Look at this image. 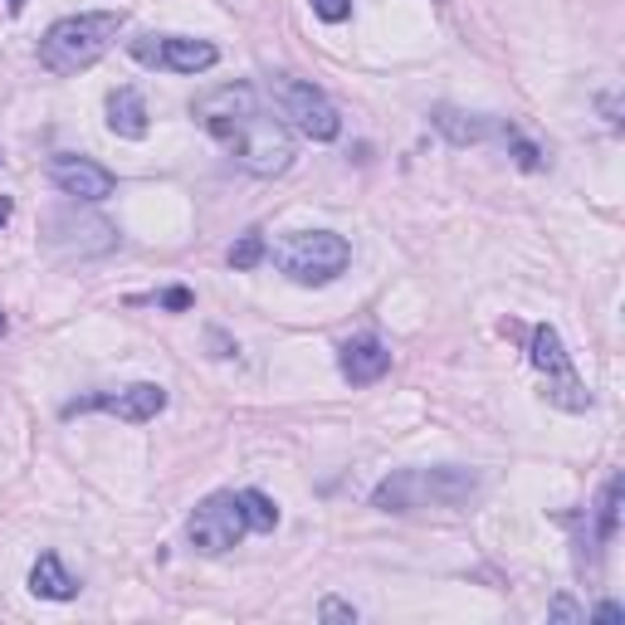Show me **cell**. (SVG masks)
<instances>
[{"label": "cell", "mask_w": 625, "mask_h": 625, "mask_svg": "<svg viewBox=\"0 0 625 625\" xmlns=\"http://www.w3.org/2000/svg\"><path fill=\"white\" fill-rule=\"evenodd\" d=\"M591 621H601V625H621V621H625V606H616V601H601V606L591 611Z\"/></svg>", "instance_id": "24"}, {"label": "cell", "mask_w": 625, "mask_h": 625, "mask_svg": "<svg viewBox=\"0 0 625 625\" xmlns=\"http://www.w3.org/2000/svg\"><path fill=\"white\" fill-rule=\"evenodd\" d=\"M240 504H245V518H249V532H274L279 528V504L259 488H240Z\"/></svg>", "instance_id": "17"}, {"label": "cell", "mask_w": 625, "mask_h": 625, "mask_svg": "<svg viewBox=\"0 0 625 625\" xmlns=\"http://www.w3.org/2000/svg\"><path fill=\"white\" fill-rule=\"evenodd\" d=\"M6 327H10V323H6V313H0V337H6Z\"/></svg>", "instance_id": "27"}, {"label": "cell", "mask_w": 625, "mask_h": 625, "mask_svg": "<svg viewBox=\"0 0 625 625\" xmlns=\"http://www.w3.org/2000/svg\"><path fill=\"white\" fill-rule=\"evenodd\" d=\"M309 6H313L317 20H327V25H343L352 15V0H309Z\"/></svg>", "instance_id": "22"}, {"label": "cell", "mask_w": 625, "mask_h": 625, "mask_svg": "<svg viewBox=\"0 0 625 625\" xmlns=\"http://www.w3.org/2000/svg\"><path fill=\"white\" fill-rule=\"evenodd\" d=\"M317 621H343V625H357V606H347V601H337V596H323V606H317Z\"/></svg>", "instance_id": "21"}, {"label": "cell", "mask_w": 625, "mask_h": 625, "mask_svg": "<svg viewBox=\"0 0 625 625\" xmlns=\"http://www.w3.org/2000/svg\"><path fill=\"white\" fill-rule=\"evenodd\" d=\"M249 532L240 494H211L196 504V514L186 518V538L201 557H225L230 548H240V538Z\"/></svg>", "instance_id": "6"}, {"label": "cell", "mask_w": 625, "mask_h": 625, "mask_svg": "<svg viewBox=\"0 0 625 625\" xmlns=\"http://www.w3.org/2000/svg\"><path fill=\"white\" fill-rule=\"evenodd\" d=\"M225 147H235V162H240L249 176H265L269 181V176H283L293 166V138H289V128H283L279 118H269L265 108L249 112Z\"/></svg>", "instance_id": "5"}, {"label": "cell", "mask_w": 625, "mask_h": 625, "mask_svg": "<svg viewBox=\"0 0 625 625\" xmlns=\"http://www.w3.org/2000/svg\"><path fill=\"white\" fill-rule=\"evenodd\" d=\"M265 259H269V245H265V235H259V230H249V235H240V240L230 245V269H240V274L259 269Z\"/></svg>", "instance_id": "18"}, {"label": "cell", "mask_w": 625, "mask_h": 625, "mask_svg": "<svg viewBox=\"0 0 625 625\" xmlns=\"http://www.w3.org/2000/svg\"><path fill=\"white\" fill-rule=\"evenodd\" d=\"M269 88H274L279 112L303 132V138H313V142H333L337 132H343V118H337V108L327 104L323 88L303 84V78H289V74H274V84H269Z\"/></svg>", "instance_id": "7"}, {"label": "cell", "mask_w": 625, "mask_h": 625, "mask_svg": "<svg viewBox=\"0 0 625 625\" xmlns=\"http://www.w3.org/2000/svg\"><path fill=\"white\" fill-rule=\"evenodd\" d=\"M50 181L64 191L69 201H84V206H98L118 191V176L108 166H98L94 157H74V152H60L50 162Z\"/></svg>", "instance_id": "10"}, {"label": "cell", "mask_w": 625, "mask_h": 625, "mask_svg": "<svg viewBox=\"0 0 625 625\" xmlns=\"http://www.w3.org/2000/svg\"><path fill=\"white\" fill-rule=\"evenodd\" d=\"M504 142L514 147V157H518V166H522V172H542V152H538V147H532L528 138H522V132L514 128V122H508V128H504Z\"/></svg>", "instance_id": "19"}, {"label": "cell", "mask_w": 625, "mask_h": 625, "mask_svg": "<svg viewBox=\"0 0 625 625\" xmlns=\"http://www.w3.org/2000/svg\"><path fill=\"white\" fill-rule=\"evenodd\" d=\"M166 386L157 381H132L122 386V391H94V396H78V401L64 406V416H88V411H108L118 420H128V425H147V420H157L166 411Z\"/></svg>", "instance_id": "9"}, {"label": "cell", "mask_w": 625, "mask_h": 625, "mask_svg": "<svg viewBox=\"0 0 625 625\" xmlns=\"http://www.w3.org/2000/svg\"><path fill=\"white\" fill-rule=\"evenodd\" d=\"M479 494V474L460 464H435V470H396L371 488V508L381 514H416V508H460Z\"/></svg>", "instance_id": "2"}, {"label": "cell", "mask_w": 625, "mask_h": 625, "mask_svg": "<svg viewBox=\"0 0 625 625\" xmlns=\"http://www.w3.org/2000/svg\"><path fill=\"white\" fill-rule=\"evenodd\" d=\"M0 162H6V157H0Z\"/></svg>", "instance_id": "28"}, {"label": "cell", "mask_w": 625, "mask_h": 625, "mask_svg": "<svg viewBox=\"0 0 625 625\" xmlns=\"http://www.w3.org/2000/svg\"><path fill=\"white\" fill-rule=\"evenodd\" d=\"M128 54L147 69H166V74H206L220 60V50L211 40H186V35H138L128 40Z\"/></svg>", "instance_id": "8"}, {"label": "cell", "mask_w": 625, "mask_h": 625, "mask_svg": "<svg viewBox=\"0 0 625 625\" xmlns=\"http://www.w3.org/2000/svg\"><path fill=\"white\" fill-rule=\"evenodd\" d=\"M147 128H152V118H147V98L142 88L122 84L108 94V132L112 138H128V142H142Z\"/></svg>", "instance_id": "14"}, {"label": "cell", "mask_w": 625, "mask_h": 625, "mask_svg": "<svg viewBox=\"0 0 625 625\" xmlns=\"http://www.w3.org/2000/svg\"><path fill=\"white\" fill-rule=\"evenodd\" d=\"M548 621H557V625H586V611L576 606L572 596H557L548 606Z\"/></svg>", "instance_id": "20"}, {"label": "cell", "mask_w": 625, "mask_h": 625, "mask_svg": "<svg viewBox=\"0 0 625 625\" xmlns=\"http://www.w3.org/2000/svg\"><path fill=\"white\" fill-rule=\"evenodd\" d=\"M621 488H625L621 474H611L606 488H601V508H596V548H606V542L616 538V528H621Z\"/></svg>", "instance_id": "16"}, {"label": "cell", "mask_w": 625, "mask_h": 625, "mask_svg": "<svg viewBox=\"0 0 625 625\" xmlns=\"http://www.w3.org/2000/svg\"><path fill=\"white\" fill-rule=\"evenodd\" d=\"M10 211H15V206H10V196H0V225L10 220Z\"/></svg>", "instance_id": "25"}, {"label": "cell", "mask_w": 625, "mask_h": 625, "mask_svg": "<svg viewBox=\"0 0 625 625\" xmlns=\"http://www.w3.org/2000/svg\"><path fill=\"white\" fill-rule=\"evenodd\" d=\"M430 122H435V128L445 132V142H454V147H474V142H488V138H504V128H508V122H494V118H484V112H460L450 104H440L435 112H430Z\"/></svg>", "instance_id": "13"}, {"label": "cell", "mask_w": 625, "mask_h": 625, "mask_svg": "<svg viewBox=\"0 0 625 625\" xmlns=\"http://www.w3.org/2000/svg\"><path fill=\"white\" fill-rule=\"evenodd\" d=\"M122 25H128V10H84V15L54 20L40 40V64L60 78L94 69L112 44H118Z\"/></svg>", "instance_id": "1"}, {"label": "cell", "mask_w": 625, "mask_h": 625, "mask_svg": "<svg viewBox=\"0 0 625 625\" xmlns=\"http://www.w3.org/2000/svg\"><path fill=\"white\" fill-rule=\"evenodd\" d=\"M30 591H35L40 601H74L78 596V582H74L69 567H64L54 552H40L35 567H30Z\"/></svg>", "instance_id": "15"}, {"label": "cell", "mask_w": 625, "mask_h": 625, "mask_svg": "<svg viewBox=\"0 0 625 625\" xmlns=\"http://www.w3.org/2000/svg\"><path fill=\"white\" fill-rule=\"evenodd\" d=\"M337 367H343V377L352 386H371L391 371V352H386V343L377 333H362V337H347V343L337 347Z\"/></svg>", "instance_id": "12"}, {"label": "cell", "mask_w": 625, "mask_h": 625, "mask_svg": "<svg viewBox=\"0 0 625 625\" xmlns=\"http://www.w3.org/2000/svg\"><path fill=\"white\" fill-rule=\"evenodd\" d=\"M191 303H196V293L181 289V283H176V289H166V293H157V309H166V313H186Z\"/></svg>", "instance_id": "23"}, {"label": "cell", "mask_w": 625, "mask_h": 625, "mask_svg": "<svg viewBox=\"0 0 625 625\" xmlns=\"http://www.w3.org/2000/svg\"><path fill=\"white\" fill-rule=\"evenodd\" d=\"M6 6H10V10H15V15H20V10H25V6H30V0H6Z\"/></svg>", "instance_id": "26"}, {"label": "cell", "mask_w": 625, "mask_h": 625, "mask_svg": "<svg viewBox=\"0 0 625 625\" xmlns=\"http://www.w3.org/2000/svg\"><path fill=\"white\" fill-rule=\"evenodd\" d=\"M249 112H259V98H255V88L249 84H220L196 104L201 128H206L215 142H230L235 128H240Z\"/></svg>", "instance_id": "11"}, {"label": "cell", "mask_w": 625, "mask_h": 625, "mask_svg": "<svg viewBox=\"0 0 625 625\" xmlns=\"http://www.w3.org/2000/svg\"><path fill=\"white\" fill-rule=\"evenodd\" d=\"M269 255H274L279 274H289L303 289H323L337 274H347V265H352V245L337 230H293Z\"/></svg>", "instance_id": "3"}, {"label": "cell", "mask_w": 625, "mask_h": 625, "mask_svg": "<svg viewBox=\"0 0 625 625\" xmlns=\"http://www.w3.org/2000/svg\"><path fill=\"white\" fill-rule=\"evenodd\" d=\"M528 357L532 367H538L542 377V396H548L552 406H562V411H591V391L582 381V371L572 367V352L562 347V333H557L552 323H538L528 337Z\"/></svg>", "instance_id": "4"}]
</instances>
